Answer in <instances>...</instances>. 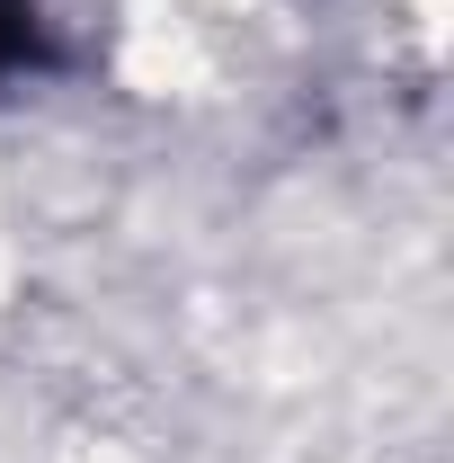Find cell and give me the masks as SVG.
I'll use <instances>...</instances> for the list:
<instances>
[{
  "label": "cell",
  "instance_id": "6da1fadb",
  "mask_svg": "<svg viewBox=\"0 0 454 463\" xmlns=\"http://www.w3.org/2000/svg\"><path fill=\"white\" fill-rule=\"evenodd\" d=\"M36 62H45V18H36V0H0V90L27 80Z\"/></svg>",
  "mask_w": 454,
  "mask_h": 463
}]
</instances>
